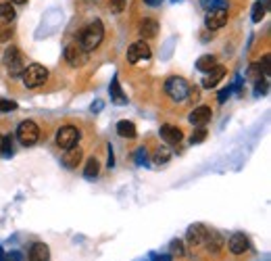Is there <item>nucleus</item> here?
Instances as JSON below:
<instances>
[{
  "instance_id": "obj_38",
  "label": "nucleus",
  "mask_w": 271,
  "mask_h": 261,
  "mask_svg": "<svg viewBox=\"0 0 271 261\" xmlns=\"http://www.w3.org/2000/svg\"><path fill=\"white\" fill-rule=\"evenodd\" d=\"M144 3H146L148 7H156V5H161L163 0H144Z\"/></svg>"
},
{
  "instance_id": "obj_39",
  "label": "nucleus",
  "mask_w": 271,
  "mask_h": 261,
  "mask_svg": "<svg viewBox=\"0 0 271 261\" xmlns=\"http://www.w3.org/2000/svg\"><path fill=\"white\" fill-rule=\"evenodd\" d=\"M11 3H15V5H25L27 0H11Z\"/></svg>"
},
{
  "instance_id": "obj_41",
  "label": "nucleus",
  "mask_w": 271,
  "mask_h": 261,
  "mask_svg": "<svg viewBox=\"0 0 271 261\" xmlns=\"http://www.w3.org/2000/svg\"><path fill=\"white\" fill-rule=\"evenodd\" d=\"M0 142H3V136H0Z\"/></svg>"
},
{
  "instance_id": "obj_22",
  "label": "nucleus",
  "mask_w": 271,
  "mask_h": 261,
  "mask_svg": "<svg viewBox=\"0 0 271 261\" xmlns=\"http://www.w3.org/2000/svg\"><path fill=\"white\" fill-rule=\"evenodd\" d=\"M215 65H217V59L213 57V54H203V57L196 61V69H198V71H203V73H209Z\"/></svg>"
},
{
  "instance_id": "obj_1",
  "label": "nucleus",
  "mask_w": 271,
  "mask_h": 261,
  "mask_svg": "<svg viewBox=\"0 0 271 261\" xmlns=\"http://www.w3.org/2000/svg\"><path fill=\"white\" fill-rule=\"evenodd\" d=\"M103 38H105V25H103L101 19H94L92 23H88L81 30V34H79V46L83 50H88V52L90 50H96L98 46H101Z\"/></svg>"
},
{
  "instance_id": "obj_15",
  "label": "nucleus",
  "mask_w": 271,
  "mask_h": 261,
  "mask_svg": "<svg viewBox=\"0 0 271 261\" xmlns=\"http://www.w3.org/2000/svg\"><path fill=\"white\" fill-rule=\"evenodd\" d=\"M159 34V21L156 19H144L140 23V36L142 40H150Z\"/></svg>"
},
{
  "instance_id": "obj_24",
  "label": "nucleus",
  "mask_w": 271,
  "mask_h": 261,
  "mask_svg": "<svg viewBox=\"0 0 271 261\" xmlns=\"http://www.w3.org/2000/svg\"><path fill=\"white\" fill-rule=\"evenodd\" d=\"M201 7L205 11H219V9L227 11L230 9V0H201Z\"/></svg>"
},
{
  "instance_id": "obj_19",
  "label": "nucleus",
  "mask_w": 271,
  "mask_h": 261,
  "mask_svg": "<svg viewBox=\"0 0 271 261\" xmlns=\"http://www.w3.org/2000/svg\"><path fill=\"white\" fill-rule=\"evenodd\" d=\"M203 246H205L209 253H217V251H221V246H223V238L217 234V232H211L209 230V236H207V240H205Z\"/></svg>"
},
{
  "instance_id": "obj_29",
  "label": "nucleus",
  "mask_w": 271,
  "mask_h": 261,
  "mask_svg": "<svg viewBox=\"0 0 271 261\" xmlns=\"http://www.w3.org/2000/svg\"><path fill=\"white\" fill-rule=\"evenodd\" d=\"M207 134H209V132H207L205 128H198V130H194V134L190 136V142H192V144H201L203 140H207Z\"/></svg>"
},
{
  "instance_id": "obj_20",
  "label": "nucleus",
  "mask_w": 271,
  "mask_h": 261,
  "mask_svg": "<svg viewBox=\"0 0 271 261\" xmlns=\"http://www.w3.org/2000/svg\"><path fill=\"white\" fill-rule=\"evenodd\" d=\"M101 173V161L96 157H90L85 161V167H83V178H88V180H94V178Z\"/></svg>"
},
{
  "instance_id": "obj_34",
  "label": "nucleus",
  "mask_w": 271,
  "mask_h": 261,
  "mask_svg": "<svg viewBox=\"0 0 271 261\" xmlns=\"http://www.w3.org/2000/svg\"><path fill=\"white\" fill-rule=\"evenodd\" d=\"M259 67H261L263 75H269V73H271V67H269V54H265V57H263V61L259 63Z\"/></svg>"
},
{
  "instance_id": "obj_17",
  "label": "nucleus",
  "mask_w": 271,
  "mask_h": 261,
  "mask_svg": "<svg viewBox=\"0 0 271 261\" xmlns=\"http://www.w3.org/2000/svg\"><path fill=\"white\" fill-rule=\"evenodd\" d=\"M50 253H48V246L44 242H36L32 244L30 249V261H48Z\"/></svg>"
},
{
  "instance_id": "obj_18",
  "label": "nucleus",
  "mask_w": 271,
  "mask_h": 261,
  "mask_svg": "<svg viewBox=\"0 0 271 261\" xmlns=\"http://www.w3.org/2000/svg\"><path fill=\"white\" fill-rule=\"evenodd\" d=\"M117 134L121 136V138H130V140H134L136 136H138V130H136V126H134L132 121L123 119V121L117 123Z\"/></svg>"
},
{
  "instance_id": "obj_21",
  "label": "nucleus",
  "mask_w": 271,
  "mask_h": 261,
  "mask_svg": "<svg viewBox=\"0 0 271 261\" xmlns=\"http://www.w3.org/2000/svg\"><path fill=\"white\" fill-rule=\"evenodd\" d=\"M109 92H111V101H113V103H117V105H125V103H127V99H125V94H123L121 86H119L117 77L111 81V88H109Z\"/></svg>"
},
{
  "instance_id": "obj_27",
  "label": "nucleus",
  "mask_w": 271,
  "mask_h": 261,
  "mask_svg": "<svg viewBox=\"0 0 271 261\" xmlns=\"http://www.w3.org/2000/svg\"><path fill=\"white\" fill-rule=\"evenodd\" d=\"M0 153H3L5 157L13 155V138H11V136H3V142H0Z\"/></svg>"
},
{
  "instance_id": "obj_13",
  "label": "nucleus",
  "mask_w": 271,
  "mask_h": 261,
  "mask_svg": "<svg viewBox=\"0 0 271 261\" xmlns=\"http://www.w3.org/2000/svg\"><path fill=\"white\" fill-rule=\"evenodd\" d=\"M161 138L167 142V144H179L182 142V138H184V132L177 128V126H161Z\"/></svg>"
},
{
  "instance_id": "obj_35",
  "label": "nucleus",
  "mask_w": 271,
  "mask_h": 261,
  "mask_svg": "<svg viewBox=\"0 0 271 261\" xmlns=\"http://www.w3.org/2000/svg\"><path fill=\"white\" fill-rule=\"evenodd\" d=\"M107 167H109V169L115 167V155H113V146H111V144H109V161H107Z\"/></svg>"
},
{
  "instance_id": "obj_23",
  "label": "nucleus",
  "mask_w": 271,
  "mask_h": 261,
  "mask_svg": "<svg viewBox=\"0 0 271 261\" xmlns=\"http://www.w3.org/2000/svg\"><path fill=\"white\" fill-rule=\"evenodd\" d=\"M169 159H171V150L167 146H159L152 153V163H154V165H165Z\"/></svg>"
},
{
  "instance_id": "obj_40",
  "label": "nucleus",
  "mask_w": 271,
  "mask_h": 261,
  "mask_svg": "<svg viewBox=\"0 0 271 261\" xmlns=\"http://www.w3.org/2000/svg\"><path fill=\"white\" fill-rule=\"evenodd\" d=\"M0 261H5V253H3V246H0Z\"/></svg>"
},
{
  "instance_id": "obj_36",
  "label": "nucleus",
  "mask_w": 271,
  "mask_h": 261,
  "mask_svg": "<svg viewBox=\"0 0 271 261\" xmlns=\"http://www.w3.org/2000/svg\"><path fill=\"white\" fill-rule=\"evenodd\" d=\"M7 259H9V261H23V257H21V253H19V251H11Z\"/></svg>"
},
{
  "instance_id": "obj_8",
  "label": "nucleus",
  "mask_w": 271,
  "mask_h": 261,
  "mask_svg": "<svg viewBox=\"0 0 271 261\" xmlns=\"http://www.w3.org/2000/svg\"><path fill=\"white\" fill-rule=\"evenodd\" d=\"M65 61L71 65V67H83L88 63V50H83L79 44H69L65 48Z\"/></svg>"
},
{
  "instance_id": "obj_26",
  "label": "nucleus",
  "mask_w": 271,
  "mask_h": 261,
  "mask_svg": "<svg viewBox=\"0 0 271 261\" xmlns=\"http://www.w3.org/2000/svg\"><path fill=\"white\" fill-rule=\"evenodd\" d=\"M265 11H267L265 3H256V5L252 7V21H254V23H259V21L265 17Z\"/></svg>"
},
{
  "instance_id": "obj_12",
  "label": "nucleus",
  "mask_w": 271,
  "mask_h": 261,
  "mask_svg": "<svg viewBox=\"0 0 271 261\" xmlns=\"http://www.w3.org/2000/svg\"><path fill=\"white\" fill-rule=\"evenodd\" d=\"M81 159H83V150L75 144V146H71V148L65 150V155H63V165H65L67 169H75L79 163H81Z\"/></svg>"
},
{
  "instance_id": "obj_3",
  "label": "nucleus",
  "mask_w": 271,
  "mask_h": 261,
  "mask_svg": "<svg viewBox=\"0 0 271 261\" xmlns=\"http://www.w3.org/2000/svg\"><path fill=\"white\" fill-rule=\"evenodd\" d=\"M21 75H23V86L34 90V88H40L42 84H46L48 69L44 65H40V63H32V65L25 67V71Z\"/></svg>"
},
{
  "instance_id": "obj_28",
  "label": "nucleus",
  "mask_w": 271,
  "mask_h": 261,
  "mask_svg": "<svg viewBox=\"0 0 271 261\" xmlns=\"http://www.w3.org/2000/svg\"><path fill=\"white\" fill-rule=\"evenodd\" d=\"M169 251H171V257L177 255V257H184L186 251H184V242L182 240H171L169 242Z\"/></svg>"
},
{
  "instance_id": "obj_7",
  "label": "nucleus",
  "mask_w": 271,
  "mask_h": 261,
  "mask_svg": "<svg viewBox=\"0 0 271 261\" xmlns=\"http://www.w3.org/2000/svg\"><path fill=\"white\" fill-rule=\"evenodd\" d=\"M79 130L75 126H63L59 132H56V144H59V148H71L75 146L79 142Z\"/></svg>"
},
{
  "instance_id": "obj_31",
  "label": "nucleus",
  "mask_w": 271,
  "mask_h": 261,
  "mask_svg": "<svg viewBox=\"0 0 271 261\" xmlns=\"http://www.w3.org/2000/svg\"><path fill=\"white\" fill-rule=\"evenodd\" d=\"M17 103L15 101H7V99H0V113H9V111H15Z\"/></svg>"
},
{
  "instance_id": "obj_6",
  "label": "nucleus",
  "mask_w": 271,
  "mask_h": 261,
  "mask_svg": "<svg viewBox=\"0 0 271 261\" xmlns=\"http://www.w3.org/2000/svg\"><path fill=\"white\" fill-rule=\"evenodd\" d=\"M150 57H152V50L146 40H138V42L130 44V48H127V61L132 65H136L140 61H148Z\"/></svg>"
},
{
  "instance_id": "obj_25",
  "label": "nucleus",
  "mask_w": 271,
  "mask_h": 261,
  "mask_svg": "<svg viewBox=\"0 0 271 261\" xmlns=\"http://www.w3.org/2000/svg\"><path fill=\"white\" fill-rule=\"evenodd\" d=\"M15 7H13L11 3H0V19L3 21H13L15 19Z\"/></svg>"
},
{
  "instance_id": "obj_10",
  "label": "nucleus",
  "mask_w": 271,
  "mask_h": 261,
  "mask_svg": "<svg viewBox=\"0 0 271 261\" xmlns=\"http://www.w3.org/2000/svg\"><path fill=\"white\" fill-rule=\"evenodd\" d=\"M207 236H209V228L205 224H192L188 228V234H186L188 242L194 246V249H196V246H203L205 240H207Z\"/></svg>"
},
{
  "instance_id": "obj_16",
  "label": "nucleus",
  "mask_w": 271,
  "mask_h": 261,
  "mask_svg": "<svg viewBox=\"0 0 271 261\" xmlns=\"http://www.w3.org/2000/svg\"><path fill=\"white\" fill-rule=\"evenodd\" d=\"M223 75H225V69H223L221 65H215V67H213V69L209 71V77H205L203 86H205V88H215L219 81L223 79Z\"/></svg>"
},
{
  "instance_id": "obj_4",
  "label": "nucleus",
  "mask_w": 271,
  "mask_h": 261,
  "mask_svg": "<svg viewBox=\"0 0 271 261\" xmlns=\"http://www.w3.org/2000/svg\"><path fill=\"white\" fill-rule=\"evenodd\" d=\"M5 67H7V71L9 75H21L25 71V57H23V52L17 48V46H9L5 50Z\"/></svg>"
},
{
  "instance_id": "obj_9",
  "label": "nucleus",
  "mask_w": 271,
  "mask_h": 261,
  "mask_svg": "<svg viewBox=\"0 0 271 261\" xmlns=\"http://www.w3.org/2000/svg\"><path fill=\"white\" fill-rule=\"evenodd\" d=\"M227 19H230V15H227V11L219 9V11H207V17H205V27L209 32H217L221 30V27L227 25Z\"/></svg>"
},
{
  "instance_id": "obj_11",
  "label": "nucleus",
  "mask_w": 271,
  "mask_h": 261,
  "mask_svg": "<svg viewBox=\"0 0 271 261\" xmlns=\"http://www.w3.org/2000/svg\"><path fill=\"white\" fill-rule=\"evenodd\" d=\"M211 117H213V111H211V107H207V105H201V107H196L194 111L190 113V123L192 126H196V128H205L207 123L211 121Z\"/></svg>"
},
{
  "instance_id": "obj_37",
  "label": "nucleus",
  "mask_w": 271,
  "mask_h": 261,
  "mask_svg": "<svg viewBox=\"0 0 271 261\" xmlns=\"http://www.w3.org/2000/svg\"><path fill=\"white\" fill-rule=\"evenodd\" d=\"M171 259H173L171 255H152L150 261H171Z\"/></svg>"
},
{
  "instance_id": "obj_32",
  "label": "nucleus",
  "mask_w": 271,
  "mask_h": 261,
  "mask_svg": "<svg viewBox=\"0 0 271 261\" xmlns=\"http://www.w3.org/2000/svg\"><path fill=\"white\" fill-rule=\"evenodd\" d=\"M134 159H136V165H146V161H148V159H146V148L140 146V148L136 150V157H134Z\"/></svg>"
},
{
  "instance_id": "obj_33",
  "label": "nucleus",
  "mask_w": 271,
  "mask_h": 261,
  "mask_svg": "<svg viewBox=\"0 0 271 261\" xmlns=\"http://www.w3.org/2000/svg\"><path fill=\"white\" fill-rule=\"evenodd\" d=\"M111 13H115V15H119V13H123L125 9V0H111Z\"/></svg>"
},
{
  "instance_id": "obj_30",
  "label": "nucleus",
  "mask_w": 271,
  "mask_h": 261,
  "mask_svg": "<svg viewBox=\"0 0 271 261\" xmlns=\"http://www.w3.org/2000/svg\"><path fill=\"white\" fill-rule=\"evenodd\" d=\"M248 79H252V81H259V79H263V71H261L259 63L250 65V69H248Z\"/></svg>"
},
{
  "instance_id": "obj_2",
  "label": "nucleus",
  "mask_w": 271,
  "mask_h": 261,
  "mask_svg": "<svg viewBox=\"0 0 271 261\" xmlns=\"http://www.w3.org/2000/svg\"><path fill=\"white\" fill-rule=\"evenodd\" d=\"M163 88H165V94L173 103H184L190 96V84L184 77H177V75L167 77Z\"/></svg>"
},
{
  "instance_id": "obj_5",
  "label": "nucleus",
  "mask_w": 271,
  "mask_h": 261,
  "mask_svg": "<svg viewBox=\"0 0 271 261\" xmlns=\"http://www.w3.org/2000/svg\"><path fill=\"white\" fill-rule=\"evenodd\" d=\"M17 140L23 146H34L40 140V128H38V123L32 121V119L21 121L19 128H17Z\"/></svg>"
},
{
  "instance_id": "obj_14",
  "label": "nucleus",
  "mask_w": 271,
  "mask_h": 261,
  "mask_svg": "<svg viewBox=\"0 0 271 261\" xmlns=\"http://www.w3.org/2000/svg\"><path fill=\"white\" fill-rule=\"evenodd\" d=\"M248 249H250V244H248V238L244 234H234L230 238V253L232 255H244Z\"/></svg>"
}]
</instances>
